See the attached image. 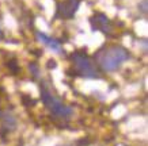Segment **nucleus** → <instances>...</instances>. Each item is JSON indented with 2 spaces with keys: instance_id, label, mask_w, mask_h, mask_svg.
<instances>
[{
  "instance_id": "obj_5",
  "label": "nucleus",
  "mask_w": 148,
  "mask_h": 146,
  "mask_svg": "<svg viewBox=\"0 0 148 146\" xmlns=\"http://www.w3.org/2000/svg\"><path fill=\"white\" fill-rule=\"evenodd\" d=\"M90 23L94 31H101V33L106 34V35H110V34H113V31H114L113 22L102 12L95 14L94 16L90 19Z\"/></svg>"
},
{
  "instance_id": "obj_4",
  "label": "nucleus",
  "mask_w": 148,
  "mask_h": 146,
  "mask_svg": "<svg viewBox=\"0 0 148 146\" xmlns=\"http://www.w3.org/2000/svg\"><path fill=\"white\" fill-rule=\"evenodd\" d=\"M79 5L80 0H61L60 3H57L54 19H63V20L72 19L77 12Z\"/></svg>"
},
{
  "instance_id": "obj_7",
  "label": "nucleus",
  "mask_w": 148,
  "mask_h": 146,
  "mask_svg": "<svg viewBox=\"0 0 148 146\" xmlns=\"http://www.w3.org/2000/svg\"><path fill=\"white\" fill-rule=\"evenodd\" d=\"M141 11L144 14H147V0H143V3H141Z\"/></svg>"
},
{
  "instance_id": "obj_1",
  "label": "nucleus",
  "mask_w": 148,
  "mask_h": 146,
  "mask_svg": "<svg viewBox=\"0 0 148 146\" xmlns=\"http://www.w3.org/2000/svg\"><path fill=\"white\" fill-rule=\"evenodd\" d=\"M130 58V53L121 45H105L94 56V62L99 71L114 72Z\"/></svg>"
},
{
  "instance_id": "obj_6",
  "label": "nucleus",
  "mask_w": 148,
  "mask_h": 146,
  "mask_svg": "<svg viewBox=\"0 0 148 146\" xmlns=\"http://www.w3.org/2000/svg\"><path fill=\"white\" fill-rule=\"evenodd\" d=\"M37 38L40 39V42H42L44 45H46L50 50H53V52H56V53H58V54L63 53V46H61V43H60V41L54 39V38L46 35V34H44V33H40V31L37 33Z\"/></svg>"
},
{
  "instance_id": "obj_3",
  "label": "nucleus",
  "mask_w": 148,
  "mask_h": 146,
  "mask_svg": "<svg viewBox=\"0 0 148 146\" xmlns=\"http://www.w3.org/2000/svg\"><path fill=\"white\" fill-rule=\"evenodd\" d=\"M71 64L73 73L84 79H101V71L94 60L84 52H73L71 54Z\"/></svg>"
},
{
  "instance_id": "obj_2",
  "label": "nucleus",
  "mask_w": 148,
  "mask_h": 146,
  "mask_svg": "<svg viewBox=\"0 0 148 146\" xmlns=\"http://www.w3.org/2000/svg\"><path fill=\"white\" fill-rule=\"evenodd\" d=\"M41 100L44 103L45 108L50 112V115L57 119H69L73 114L72 107L65 104L60 97L56 96L44 83H41Z\"/></svg>"
}]
</instances>
